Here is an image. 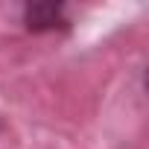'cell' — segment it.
<instances>
[{
	"label": "cell",
	"instance_id": "cell-1",
	"mask_svg": "<svg viewBox=\"0 0 149 149\" xmlns=\"http://www.w3.org/2000/svg\"><path fill=\"white\" fill-rule=\"evenodd\" d=\"M21 24L32 35H56V32H70L73 18L70 6L58 0H44V3H24L21 6Z\"/></svg>",
	"mask_w": 149,
	"mask_h": 149
}]
</instances>
